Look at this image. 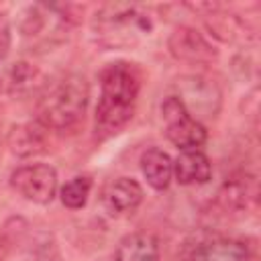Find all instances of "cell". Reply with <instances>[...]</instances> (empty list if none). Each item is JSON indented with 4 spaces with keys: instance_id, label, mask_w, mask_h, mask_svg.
Masks as SVG:
<instances>
[{
    "instance_id": "cell-8",
    "label": "cell",
    "mask_w": 261,
    "mask_h": 261,
    "mask_svg": "<svg viewBox=\"0 0 261 261\" xmlns=\"http://www.w3.org/2000/svg\"><path fill=\"white\" fill-rule=\"evenodd\" d=\"M143 200V188L133 177H116L102 190V204L110 216L133 212Z\"/></svg>"
},
{
    "instance_id": "cell-3",
    "label": "cell",
    "mask_w": 261,
    "mask_h": 261,
    "mask_svg": "<svg viewBox=\"0 0 261 261\" xmlns=\"http://www.w3.org/2000/svg\"><path fill=\"white\" fill-rule=\"evenodd\" d=\"M151 29L153 22L141 6L122 2L104 4L92 20L96 39L106 47L133 45L141 35H149Z\"/></svg>"
},
{
    "instance_id": "cell-2",
    "label": "cell",
    "mask_w": 261,
    "mask_h": 261,
    "mask_svg": "<svg viewBox=\"0 0 261 261\" xmlns=\"http://www.w3.org/2000/svg\"><path fill=\"white\" fill-rule=\"evenodd\" d=\"M90 98L88 82L82 73H65L51 82L37 102V122L47 130L73 128L86 112Z\"/></svg>"
},
{
    "instance_id": "cell-13",
    "label": "cell",
    "mask_w": 261,
    "mask_h": 261,
    "mask_svg": "<svg viewBox=\"0 0 261 261\" xmlns=\"http://www.w3.org/2000/svg\"><path fill=\"white\" fill-rule=\"evenodd\" d=\"M141 171L153 190H165L173 177V161L165 151L151 147L141 155Z\"/></svg>"
},
{
    "instance_id": "cell-1",
    "label": "cell",
    "mask_w": 261,
    "mask_h": 261,
    "mask_svg": "<svg viewBox=\"0 0 261 261\" xmlns=\"http://www.w3.org/2000/svg\"><path fill=\"white\" fill-rule=\"evenodd\" d=\"M141 90V71L135 63L112 61L100 71V100L96 106V133L110 137L126 126L135 114Z\"/></svg>"
},
{
    "instance_id": "cell-9",
    "label": "cell",
    "mask_w": 261,
    "mask_h": 261,
    "mask_svg": "<svg viewBox=\"0 0 261 261\" xmlns=\"http://www.w3.org/2000/svg\"><path fill=\"white\" fill-rule=\"evenodd\" d=\"M192 261H249V249L241 241L212 237L196 245Z\"/></svg>"
},
{
    "instance_id": "cell-17",
    "label": "cell",
    "mask_w": 261,
    "mask_h": 261,
    "mask_svg": "<svg viewBox=\"0 0 261 261\" xmlns=\"http://www.w3.org/2000/svg\"><path fill=\"white\" fill-rule=\"evenodd\" d=\"M0 110H2V108H0Z\"/></svg>"
},
{
    "instance_id": "cell-14",
    "label": "cell",
    "mask_w": 261,
    "mask_h": 261,
    "mask_svg": "<svg viewBox=\"0 0 261 261\" xmlns=\"http://www.w3.org/2000/svg\"><path fill=\"white\" fill-rule=\"evenodd\" d=\"M39 69L27 61H16L0 69V94H18L35 86Z\"/></svg>"
},
{
    "instance_id": "cell-5",
    "label": "cell",
    "mask_w": 261,
    "mask_h": 261,
    "mask_svg": "<svg viewBox=\"0 0 261 261\" xmlns=\"http://www.w3.org/2000/svg\"><path fill=\"white\" fill-rule=\"evenodd\" d=\"M10 186L35 204H49L57 192V171L45 163L22 165L12 171Z\"/></svg>"
},
{
    "instance_id": "cell-15",
    "label": "cell",
    "mask_w": 261,
    "mask_h": 261,
    "mask_svg": "<svg viewBox=\"0 0 261 261\" xmlns=\"http://www.w3.org/2000/svg\"><path fill=\"white\" fill-rule=\"evenodd\" d=\"M90 190H92V179L86 177V175H77V177H71L59 192L61 196V204L65 208H71V210H80L86 206L88 202V196H90Z\"/></svg>"
},
{
    "instance_id": "cell-7",
    "label": "cell",
    "mask_w": 261,
    "mask_h": 261,
    "mask_svg": "<svg viewBox=\"0 0 261 261\" xmlns=\"http://www.w3.org/2000/svg\"><path fill=\"white\" fill-rule=\"evenodd\" d=\"M167 47L175 59L188 63H210L218 57L216 47L192 27L175 29L167 39Z\"/></svg>"
},
{
    "instance_id": "cell-11",
    "label": "cell",
    "mask_w": 261,
    "mask_h": 261,
    "mask_svg": "<svg viewBox=\"0 0 261 261\" xmlns=\"http://www.w3.org/2000/svg\"><path fill=\"white\" fill-rule=\"evenodd\" d=\"M173 175L181 186L206 184L212 175L210 159L200 149L181 151L177 155V159L173 161Z\"/></svg>"
},
{
    "instance_id": "cell-16",
    "label": "cell",
    "mask_w": 261,
    "mask_h": 261,
    "mask_svg": "<svg viewBox=\"0 0 261 261\" xmlns=\"http://www.w3.org/2000/svg\"><path fill=\"white\" fill-rule=\"evenodd\" d=\"M10 45H12V29L6 14H0V63L6 59Z\"/></svg>"
},
{
    "instance_id": "cell-4",
    "label": "cell",
    "mask_w": 261,
    "mask_h": 261,
    "mask_svg": "<svg viewBox=\"0 0 261 261\" xmlns=\"http://www.w3.org/2000/svg\"><path fill=\"white\" fill-rule=\"evenodd\" d=\"M161 118L165 122V137L181 151L198 149L206 143V128L196 120L175 96L161 102Z\"/></svg>"
},
{
    "instance_id": "cell-12",
    "label": "cell",
    "mask_w": 261,
    "mask_h": 261,
    "mask_svg": "<svg viewBox=\"0 0 261 261\" xmlns=\"http://www.w3.org/2000/svg\"><path fill=\"white\" fill-rule=\"evenodd\" d=\"M112 259L114 261H159V243L149 232H130L118 241Z\"/></svg>"
},
{
    "instance_id": "cell-10",
    "label": "cell",
    "mask_w": 261,
    "mask_h": 261,
    "mask_svg": "<svg viewBox=\"0 0 261 261\" xmlns=\"http://www.w3.org/2000/svg\"><path fill=\"white\" fill-rule=\"evenodd\" d=\"M8 149L18 157H31L47 149V128L39 122L16 124L8 133Z\"/></svg>"
},
{
    "instance_id": "cell-6",
    "label": "cell",
    "mask_w": 261,
    "mask_h": 261,
    "mask_svg": "<svg viewBox=\"0 0 261 261\" xmlns=\"http://www.w3.org/2000/svg\"><path fill=\"white\" fill-rule=\"evenodd\" d=\"M177 90L175 98L184 104V108L198 120V114L204 116H214L220 106V90L214 82L204 80L200 75L192 77H181L177 80Z\"/></svg>"
}]
</instances>
